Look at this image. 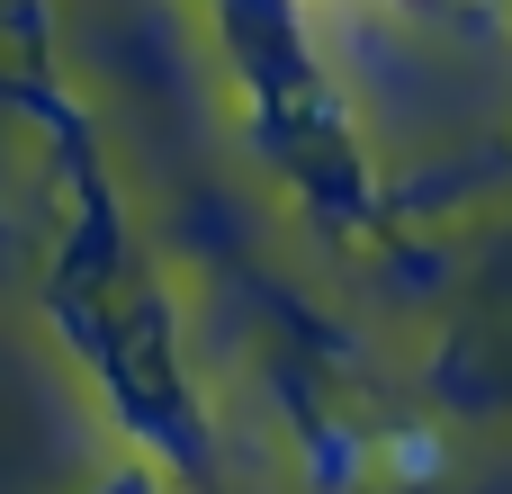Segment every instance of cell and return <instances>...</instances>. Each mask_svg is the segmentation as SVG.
I'll return each mask as SVG.
<instances>
[{"label":"cell","mask_w":512,"mask_h":494,"mask_svg":"<svg viewBox=\"0 0 512 494\" xmlns=\"http://www.w3.org/2000/svg\"><path fill=\"white\" fill-rule=\"evenodd\" d=\"M369 468H378V450H369L351 423H315V432H306V494H351Z\"/></svg>","instance_id":"1"},{"label":"cell","mask_w":512,"mask_h":494,"mask_svg":"<svg viewBox=\"0 0 512 494\" xmlns=\"http://www.w3.org/2000/svg\"><path fill=\"white\" fill-rule=\"evenodd\" d=\"M90 494H171V486H162V468H144V459H126V468H108V477H99Z\"/></svg>","instance_id":"3"},{"label":"cell","mask_w":512,"mask_h":494,"mask_svg":"<svg viewBox=\"0 0 512 494\" xmlns=\"http://www.w3.org/2000/svg\"><path fill=\"white\" fill-rule=\"evenodd\" d=\"M378 468H387L396 486H432V477L450 468V450H441V432H396V441L378 450Z\"/></svg>","instance_id":"2"}]
</instances>
